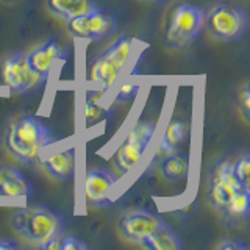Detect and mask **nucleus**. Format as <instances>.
<instances>
[{
    "instance_id": "obj_19",
    "label": "nucleus",
    "mask_w": 250,
    "mask_h": 250,
    "mask_svg": "<svg viewBox=\"0 0 250 250\" xmlns=\"http://www.w3.org/2000/svg\"><path fill=\"white\" fill-rule=\"evenodd\" d=\"M250 213V189H241L234 194L229 208L225 213L227 222H239L241 219H246Z\"/></svg>"
},
{
    "instance_id": "obj_8",
    "label": "nucleus",
    "mask_w": 250,
    "mask_h": 250,
    "mask_svg": "<svg viewBox=\"0 0 250 250\" xmlns=\"http://www.w3.org/2000/svg\"><path fill=\"white\" fill-rule=\"evenodd\" d=\"M0 78L5 86L19 94L35 91L45 82V78L30 66L25 52H16L3 60L0 67Z\"/></svg>"
},
{
    "instance_id": "obj_24",
    "label": "nucleus",
    "mask_w": 250,
    "mask_h": 250,
    "mask_svg": "<svg viewBox=\"0 0 250 250\" xmlns=\"http://www.w3.org/2000/svg\"><path fill=\"white\" fill-rule=\"evenodd\" d=\"M139 86L136 82H127L125 84H122V88L117 91L116 94V100L117 102H124V100H128L130 97H133L135 94L138 92Z\"/></svg>"
},
{
    "instance_id": "obj_26",
    "label": "nucleus",
    "mask_w": 250,
    "mask_h": 250,
    "mask_svg": "<svg viewBox=\"0 0 250 250\" xmlns=\"http://www.w3.org/2000/svg\"><path fill=\"white\" fill-rule=\"evenodd\" d=\"M62 236L64 234L60 233L57 236H53L50 239H47L42 244H39L38 249H42V250H61V241H62Z\"/></svg>"
},
{
    "instance_id": "obj_1",
    "label": "nucleus",
    "mask_w": 250,
    "mask_h": 250,
    "mask_svg": "<svg viewBox=\"0 0 250 250\" xmlns=\"http://www.w3.org/2000/svg\"><path fill=\"white\" fill-rule=\"evenodd\" d=\"M53 144V136L49 128L31 114H22L14 119L6 128L5 146L14 160L33 166L47 147Z\"/></svg>"
},
{
    "instance_id": "obj_6",
    "label": "nucleus",
    "mask_w": 250,
    "mask_h": 250,
    "mask_svg": "<svg viewBox=\"0 0 250 250\" xmlns=\"http://www.w3.org/2000/svg\"><path fill=\"white\" fill-rule=\"evenodd\" d=\"M155 128L156 125L152 121H141L133 125L114 155V166L121 174H128L141 161L148 144L152 143Z\"/></svg>"
},
{
    "instance_id": "obj_17",
    "label": "nucleus",
    "mask_w": 250,
    "mask_h": 250,
    "mask_svg": "<svg viewBox=\"0 0 250 250\" xmlns=\"http://www.w3.org/2000/svg\"><path fill=\"white\" fill-rule=\"evenodd\" d=\"M139 246L148 250H180L182 242H180L177 234L164 224L158 230H155L152 234H148L147 238L141 241Z\"/></svg>"
},
{
    "instance_id": "obj_14",
    "label": "nucleus",
    "mask_w": 250,
    "mask_h": 250,
    "mask_svg": "<svg viewBox=\"0 0 250 250\" xmlns=\"http://www.w3.org/2000/svg\"><path fill=\"white\" fill-rule=\"evenodd\" d=\"M42 166L47 170V174L60 182H69L75 175L77 166V155L74 148H66L53 153L42 161Z\"/></svg>"
},
{
    "instance_id": "obj_15",
    "label": "nucleus",
    "mask_w": 250,
    "mask_h": 250,
    "mask_svg": "<svg viewBox=\"0 0 250 250\" xmlns=\"http://www.w3.org/2000/svg\"><path fill=\"white\" fill-rule=\"evenodd\" d=\"M47 6L55 16L67 22L82 14L89 13L96 8V3L92 0H47Z\"/></svg>"
},
{
    "instance_id": "obj_9",
    "label": "nucleus",
    "mask_w": 250,
    "mask_h": 250,
    "mask_svg": "<svg viewBox=\"0 0 250 250\" xmlns=\"http://www.w3.org/2000/svg\"><path fill=\"white\" fill-rule=\"evenodd\" d=\"M117 27V19L113 13L94 8L89 13L67 21V30L74 38L83 41L97 42L111 36Z\"/></svg>"
},
{
    "instance_id": "obj_22",
    "label": "nucleus",
    "mask_w": 250,
    "mask_h": 250,
    "mask_svg": "<svg viewBox=\"0 0 250 250\" xmlns=\"http://www.w3.org/2000/svg\"><path fill=\"white\" fill-rule=\"evenodd\" d=\"M89 244L77 236H62L61 250H88Z\"/></svg>"
},
{
    "instance_id": "obj_25",
    "label": "nucleus",
    "mask_w": 250,
    "mask_h": 250,
    "mask_svg": "<svg viewBox=\"0 0 250 250\" xmlns=\"http://www.w3.org/2000/svg\"><path fill=\"white\" fill-rule=\"evenodd\" d=\"M216 249L217 250H247V246L244 242H241L234 238H229V239H224L219 242Z\"/></svg>"
},
{
    "instance_id": "obj_5",
    "label": "nucleus",
    "mask_w": 250,
    "mask_h": 250,
    "mask_svg": "<svg viewBox=\"0 0 250 250\" xmlns=\"http://www.w3.org/2000/svg\"><path fill=\"white\" fill-rule=\"evenodd\" d=\"M205 27V14L191 3L177 6L170 16L166 31V44L170 49H183L192 44Z\"/></svg>"
},
{
    "instance_id": "obj_11",
    "label": "nucleus",
    "mask_w": 250,
    "mask_h": 250,
    "mask_svg": "<svg viewBox=\"0 0 250 250\" xmlns=\"http://www.w3.org/2000/svg\"><path fill=\"white\" fill-rule=\"evenodd\" d=\"M116 185V177L108 169H91L84 177V197L92 207L104 208L111 203L109 192Z\"/></svg>"
},
{
    "instance_id": "obj_2",
    "label": "nucleus",
    "mask_w": 250,
    "mask_h": 250,
    "mask_svg": "<svg viewBox=\"0 0 250 250\" xmlns=\"http://www.w3.org/2000/svg\"><path fill=\"white\" fill-rule=\"evenodd\" d=\"M16 233L35 246H39L64 230V219L55 209L44 205L22 208L13 217Z\"/></svg>"
},
{
    "instance_id": "obj_27",
    "label": "nucleus",
    "mask_w": 250,
    "mask_h": 250,
    "mask_svg": "<svg viewBox=\"0 0 250 250\" xmlns=\"http://www.w3.org/2000/svg\"><path fill=\"white\" fill-rule=\"evenodd\" d=\"M19 249V242L13 238H2L0 239V250H13Z\"/></svg>"
},
{
    "instance_id": "obj_7",
    "label": "nucleus",
    "mask_w": 250,
    "mask_h": 250,
    "mask_svg": "<svg viewBox=\"0 0 250 250\" xmlns=\"http://www.w3.org/2000/svg\"><path fill=\"white\" fill-rule=\"evenodd\" d=\"M242 188L236 180L231 169V161L229 158L217 160L211 166L209 183H208V202L219 214L225 216L227 208H229L234 194Z\"/></svg>"
},
{
    "instance_id": "obj_13",
    "label": "nucleus",
    "mask_w": 250,
    "mask_h": 250,
    "mask_svg": "<svg viewBox=\"0 0 250 250\" xmlns=\"http://www.w3.org/2000/svg\"><path fill=\"white\" fill-rule=\"evenodd\" d=\"M31 192H33V185L18 167L10 164H0V195L28 197Z\"/></svg>"
},
{
    "instance_id": "obj_3",
    "label": "nucleus",
    "mask_w": 250,
    "mask_h": 250,
    "mask_svg": "<svg viewBox=\"0 0 250 250\" xmlns=\"http://www.w3.org/2000/svg\"><path fill=\"white\" fill-rule=\"evenodd\" d=\"M131 49L133 38L128 35H122L92 61L89 67V80L102 86V89H109L119 78L125 64H127Z\"/></svg>"
},
{
    "instance_id": "obj_28",
    "label": "nucleus",
    "mask_w": 250,
    "mask_h": 250,
    "mask_svg": "<svg viewBox=\"0 0 250 250\" xmlns=\"http://www.w3.org/2000/svg\"><path fill=\"white\" fill-rule=\"evenodd\" d=\"M150 2H155V3H161V2H166V0H150Z\"/></svg>"
},
{
    "instance_id": "obj_16",
    "label": "nucleus",
    "mask_w": 250,
    "mask_h": 250,
    "mask_svg": "<svg viewBox=\"0 0 250 250\" xmlns=\"http://www.w3.org/2000/svg\"><path fill=\"white\" fill-rule=\"evenodd\" d=\"M189 156L183 152H172L166 155V158L163 161V177L169 180V182H180V180H185L189 175Z\"/></svg>"
},
{
    "instance_id": "obj_18",
    "label": "nucleus",
    "mask_w": 250,
    "mask_h": 250,
    "mask_svg": "<svg viewBox=\"0 0 250 250\" xmlns=\"http://www.w3.org/2000/svg\"><path fill=\"white\" fill-rule=\"evenodd\" d=\"M186 135H188V125L183 121H170L160 141L158 155L166 156L172 152H175L180 147V144L185 143Z\"/></svg>"
},
{
    "instance_id": "obj_23",
    "label": "nucleus",
    "mask_w": 250,
    "mask_h": 250,
    "mask_svg": "<svg viewBox=\"0 0 250 250\" xmlns=\"http://www.w3.org/2000/svg\"><path fill=\"white\" fill-rule=\"evenodd\" d=\"M239 108L244 119L250 122V86L249 84H246L239 92Z\"/></svg>"
},
{
    "instance_id": "obj_10",
    "label": "nucleus",
    "mask_w": 250,
    "mask_h": 250,
    "mask_svg": "<svg viewBox=\"0 0 250 250\" xmlns=\"http://www.w3.org/2000/svg\"><path fill=\"white\" fill-rule=\"evenodd\" d=\"M163 225V219L156 213H153V211L146 208L130 209L119 219L121 234L127 241L136 242V244H141V241Z\"/></svg>"
},
{
    "instance_id": "obj_12",
    "label": "nucleus",
    "mask_w": 250,
    "mask_h": 250,
    "mask_svg": "<svg viewBox=\"0 0 250 250\" xmlns=\"http://www.w3.org/2000/svg\"><path fill=\"white\" fill-rule=\"evenodd\" d=\"M66 58V50L57 42L50 39L44 44L35 47L27 53V60L30 66L33 67L36 72L44 77L45 80L49 78L53 66L57 64V61H61Z\"/></svg>"
},
{
    "instance_id": "obj_21",
    "label": "nucleus",
    "mask_w": 250,
    "mask_h": 250,
    "mask_svg": "<svg viewBox=\"0 0 250 250\" xmlns=\"http://www.w3.org/2000/svg\"><path fill=\"white\" fill-rule=\"evenodd\" d=\"M231 169L241 186L246 188V189H250V156L244 155L238 158L234 163H231Z\"/></svg>"
},
{
    "instance_id": "obj_20",
    "label": "nucleus",
    "mask_w": 250,
    "mask_h": 250,
    "mask_svg": "<svg viewBox=\"0 0 250 250\" xmlns=\"http://www.w3.org/2000/svg\"><path fill=\"white\" fill-rule=\"evenodd\" d=\"M108 109L104 108L102 105L96 104V102L92 100H86L84 104V124L86 127H94V125H97L99 122L105 121L108 117Z\"/></svg>"
},
{
    "instance_id": "obj_4",
    "label": "nucleus",
    "mask_w": 250,
    "mask_h": 250,
    "mask_svg": "<svg viewBox=\"0 0 250 250\" xmlns=\"http://www.w3.org/2000/svg\"><path fill=\"white\" fill-rule=\"evenodd\" d=\"M209 35L221 42H236L246 35L247 14L236 3L217 2L205 18Z\"/></svg>"
}]
</instances>
